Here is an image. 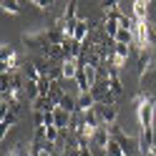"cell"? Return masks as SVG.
I'll list each match as a JSON object with an SVG mask.
<instances>
[{"label": "cell", "instance_id": "23", "mask_svg": "<svg viewBox=\"0 0 156 156\" xmlns=\"http://www.w3.org/2000/svg\"><path fill=\"white\" fill-rule=\"evenodd\" d=\"M149 45L156 51V28L154 25H149Z\"/></svg>", "mask_w": 156, "mask_h": 156}, {"label": "cell", "instance_id": "16", "mask_svg": "<svg viewBox=\"0 0 156 156\" xmlns=\"http://www.w3.org/2000/svg\"><path fill=\"white\" fill-rule=\"evenodd\" d=\"M13 58H15V48H13V45H8V43H3V51H0V61L8 63V61H13Z\"/></svg>", "mask_w": 156, "mask_h": 156}, {"label": "cell", "instance_id": "12", "mask_svg": "<svg viewBox=\"0 0 156 156\" xmlns=\"http://www.w3.org/2000/svg\"><path fill=\"white\" fill-rule=\"evenodd\" d=\"M58 108H63V111H68V113H78V103H76V98H73V96H63V101H61V106H58Z\"/></svg>", "mask_w": 156, "mask_h": 156}, {"label": "cell", "instance_id": "7", "mask_svg": "<svg viewBox=\"0 0 156 156\" xmlns=\"http://www.w3.org/2000/svg\"><path fill=\"white\" fill-rule=\"evenodd\" d=\"M151 149H154V129H141L139 131V154L149 156Z\"/></svg>", "mask_w": 156, "mask_h": 156}, {"label": "cell", "instance_id": "17", "mask_svg": "<svg viewBox=\"0 0 156 156\" xmlns=\"http://www.w3.org/2000/svg\"><path fill=\"white\" fill-rule=\"evenodd\" d=\"M15 121H18V116H15V113H10V111L3 113V136L8 133V129H10V126H15Z\"/></svg>", "mask_w": 156, "mask_h": 156}, {"label": "cell", "instance_id": "2", "mask_svg": "<svg viewBox=\"0 0 156 156\" xmlns=\"http://www.w3.org/2000/svg\"><path fill=\"white\" fill-rule=\"evenodd\" d=\"M154 111H156L154 98H149L139 108V123H141V129H154Z\"/></svg>", "mask_w": 156, "mask_h": 156}, {"label": "cell", "instance_id": "15", "mask_svg": "<svg viewBox=\"0 0 156 156\" xmlns=\"http://www.w3.org/2000/svg\"><path fill=\"white\" fill-rule=\"evenodd\" d=\"M0 8H3L5 13H10V15H18V13H20V3H18V0H3Z\"/></svg>", "mask_w": 156, "mask_h": 156}, {"label": "cell", "instance_id": "20", "mask_svg": "<svg viewBox=\"0 0 156 156\" xmlns=\"http://www.w3.org/2000/svg\"><path fill=\"white\" fill-rule=\"evenodd\" d=\"M129 48H131V45H121V43H116V48H113V51H116V55H119L123 63L129 61Z\"/></svg>", "mask_w": 156, "mask_h": 156}, {"label": "cell", "instance_id": "18", "mask_svg": "<svg viewBox=\"0 0 156 156\" xmlns=\"http://www.w3.org/2000/svg\"><path fill=\"white\" fill-rule=\"evenodd\" d=\"M106 156H126V151L119 146V141H113L111 139V144H108V149H106Z\"/></svg>", "mask_w": 156, "mask_h": 156}, {"label": "cell", "instance_id": "5", "mask_svg": "<svg viewBox=\"0 0 156 156\" xmlns=\"http://www.w3.org/2000/svg\"><path fill=\"white\" fill-rule=\"evenodd\" d=\"M108 144H111V133H108V129L106 126H98V129L93 131V136H91V146H96V149H108Z\"/></svg>", "mask_w": 156, "mask_h": 156}, {"label": "cell", "instance_id": "9", "mask_svg": "<svg viewBox=\"0 0 156 156\" xmlns=\"http://www.w3.org/2000/svg\"><path fill=\"white\" fill-rule=\"evenodd\" d=\"M61 71H63V81H76L78 71H81V63H78V61H63L61 63Z\"/></svg>", "mask_w": 156, "mask_h": 156}, {"label": "cell", "instance_id": "22", "mask_svg": "<svg viewBox=\"0 0 156 156\" xmlns=\"http://www.w3.org/2000/svg\"><path fill=\"white\" fill-rule=\"evenodd\" d=\"M149 98H151V96H146L144 91H139V93L133 96V106H136V108H141V106H144L146 101H149Z\"/></svg>", "mask_w": 156, "mask_h": 156}, {"label": "cell", "instance_id": "14", "mask_svg": "<svg viewBox=\"0 0 156 156\" xmlns=\"http://www.w3.org/2000/svg\"><path fill=\"white\" fill-rule=\"evenodd\" d=\"M76 8H78V3H76V0H71V3L66 5V13H63V20H66L68 25H73V23L78 20V18H76Z\"/></svg>", "mask_w": 156, "mask_h": 156}, {"label": "cell", "instance_id": "13", "mask_svg": "<svg viewBox=\"0 0 156 156\" xmlns=\"http://www.w3.org/2000/svg\"><path fill=\"white\" fill-rule=\"evenodd\" d=\"M25 81H30V83H38L41 81V73H38V66L30 61V63H25Z\"/></svg>", "mask_w": 156, "mask_h": 156}, {"label": "cell", "instance_id": "19", "mask_svg": "<svg viewBox=\"0 0 156 156\" xmlns=\"http://www.w3.org/2000/svg\"><path fill=\"white\" fill-rule=\"evenodd\" d=\"M58 136H61V129H55V126H45V139L51 141V144L58 141Z\"/></svg>", "mask_w": 156, "mask_h": 156}, {"label": "cell", "instance_id": "21", "mask_svg": "<svg viewBox=\"0 0 156 156\" xmlns=\"http://www.w3.org/2000/svg\"><path fill=\"white\" fill-rule=\"evenodd\" d=\"M10 156H30V146L25 149V144H15V149L10 151Z\"/></svg>", "mask_w": 156, "mask_h": 156}, {"label": "cell", "instance_id": "24", "mask_svg": "<svg viewBox=\"0 0 156 156\" xmlns=\"http://www.w3.org/2000/svg\"><path fill=\"white\" fill-rule=\"evenodd\" d=\"M33 5H38V8H41V10H51V0H33Z\"/></svg>", "mask_w": 156, "mask_h": 156}, {"label": "cell", "instance_id": "4", "mask_svg": "<svg viewBox=\"0 0 156 156\" xmlns=\"http://www.w3.org/2000/svg\"><path fill=\"white\" fill-rule=\"evenodd\" d=\"M23 41H25L28 48H41V51H45V48L51 45V43H48V30H41V33H25Z\"/></svg>", "mask_w": 156, "mask_h": 156}, {"label": "cell", "instance_id": "11", "mask_svg": "<svg viewBox=\"0 0 156 156\" xmlns=\"http://www.w3.org/2000/svg\"><path fill=\"white\" fill-rule=\"evenodd\" d=\"M33 111H35V113H48V111H55V106L51 103L48 96H41V98L33 103Z\"/></svg>", "mask_w": 156, "mask_h": 156}, {"label": "cell", "instance_id": "3", "mask_svg": "<svg viewBox=\"0 0 156 156\" xmlns=\"http://www.w3.org/2000/svg\"><path fill=\"white\" fill-rule=\"evenodd\" d=\"M106 76H108V86H111V93L119 98V96L123 93V83H121V76H119V68H113L106 63Z\"/></svg>", "mask_w": 156, "mask_h": 156}, {"label": "cell", "instance_id": "1", "mask_svg": "<svg viewBox=\"0 0 156 156\" xmlns=\"http://www.w3.org/2000/svg\"><path fill=\"white\" fill-rule=\"evenodd\" d=\"M156 68V51L154 48H146V51H139V78L144 81L146 73H151Z\"/></svg>", "mask_w": 156, "mask_h": 156}, {"label": "cell", "instance_id": "6", "mask_svg": "<svg viewBox=\"0 0 156 156\" xmlns=\"http://www.w3.org/2000/svg\"><path fill=\"white\" fill-rule=\"evenodd\" d=\"M96 113H98L103 126H113L116 119H119V108L116 106H96Z\"/></svg>", "mask_w": 156, "mask_h": 156}, {"label": "cell", "instance_id": "10", "mask_svg": "<svg viewBox=\"0 0 156 156\" xmlns=\"http://www.w3.org/2000/svg\"><path fill=\"white\" fill-rule=\"evenodd\" d=\"M76 103H78V113H83V111H91V108H96V98H93L91 93H78Z\"/></svg>", "mask_w": 156, "mask_h": 156}, {"label": "cell", "instance_id": "8", "mask_svg": "<svg viewBox=\"0 0 156 156\" xmlns=\"http://www.w3.org/2000/svg\"><path fill=\"white\" fill-rule=\"evenodd\" d=\"M88 33H91V23L83 20V18H78L76 25H73V41L86 43V41H88Z\"/></svg>", "mask_w": 156, "mask_h": 156}]
</instances>
